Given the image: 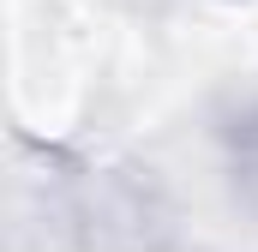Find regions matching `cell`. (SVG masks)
Here are the masks:
<instances>
[{
    "label": "cell",
    "mask_w": 258,
    "mask_h": 252,
    "mask_svg": "<svg viewBox=\"0 0 258 252\" xmlns=\"http://www.w3.org/2000/svg\"><path fill=\"white\" fill-rule=\"evenodd\" d=\"M234 168H240V186H246V198L258 204V108L240 120V150H234Z\"/></svg>",
    "instance_id": "obj_1"
}]
</instances>
